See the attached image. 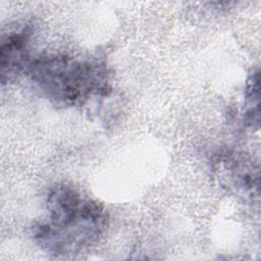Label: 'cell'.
I'll list each match as a JSON object with an SVG mask.
<instances>
[{
    "mask_svg": "<svg viewBox=\"0 0 261 261\" xmlns=\"http://www.w3.org/2000/svg\"><path fill=\"white\" fill-rule=\"evenodd\" d=\"M28 74L52 102L80 106L108 89L106 67L94 60L64 54H47L30 61Z\"/></svg>",
    "mask_w": 261,
    "mask_h": 261,
    "instance_id": "obj_2",
    "label": "cell"
},
{
    "mask_svg": "<svg viewBox=\"0 0 261 261\" xmlns=\"http://www.w3.org/2000/svg\"><path fill=\"white\" fill-rule=\"evenodd\" d=\"M215 164L216 171L230 188L246 196H257L259 174L252 161L236 153H224L220 154Z\"/></svg>",
    "mask_w": 261,
    "mask_h": 261,
    "instance_id": "obj_3",
    "label": "cell"
},
{
    "mask_svg": "<svg viewBox=\"0 0 261 261\" xmlns=\"http://www.w3.org/2000/svg\"><path fill=\"white\" fill-rule=\"evenodd\" d=\"M29 32L20 30L11 32L3 37L0 45V65L2 82L17 73L23 65L28 67L30 61L28 58Z\"/></svg>",
    "mask_w": 261,
    "mask_h": 261,
    "instance_id": "obj_4",
    "label": "cell"
},
{
    "mask_svg": "<svg viewBox=\"0 0 261 261\" xmlns=\"http://www.w3.org/2000/svg\"><path fill=\"white\" fill-rule=\"evenodd\" d=\"M45 204L46 214L33 227V237L50 254L80 253L95 244L107 226L104 206L70 185L52 186Z\"/></svg>",
    "mask_w": 261,
    "mask_h": 261,
    "instance_id": "obj_1",
    "label": "cell"
},
{
    "mask_svg": "<svg viewBox=\"0 0 261 261\" xmlns=\"http://www.w3.org/2000/svg\"><path fill=\"white\" fill-rule=\"evenodd\" d=\"M246 118L249 122L259 121V73L254 70L249 76L246 85Z\"/></svg>",
    "mask_w": 261,
    "mask_h": 261,
    "instance_id": "obj_5",
    "label": "cell"
}]
</instances>
